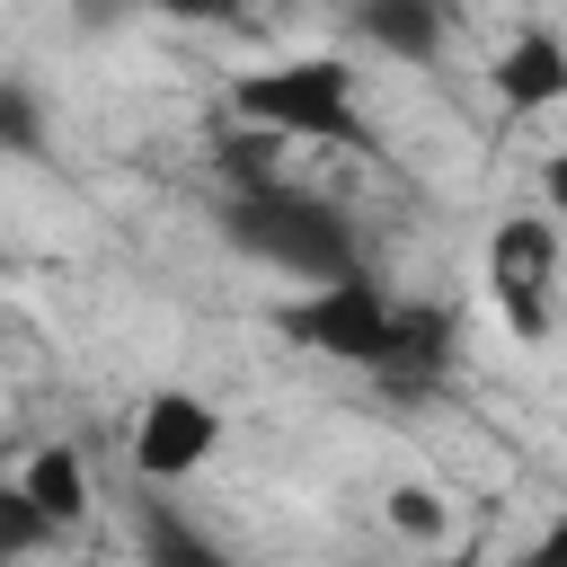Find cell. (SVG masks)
Masks as SVG:
<instances>
[{
	"label": "cell",
	"mask_w": 567,
	"mask_h": 567,
	"mask_svg": "<svg viewBox=\"0 0 567 567\" xmlns=\"http://www.w3.org/2000/svg\"><path fill=\"white\" fill-rule=\"evenodd\" d=\"M221 230H230V248H248V257L275 266L284 284H328V275L363 266L354 221H346L328 195H301V186H284V177H266V186H230Z\"/></svg>",
	"instance_id": "2"
},
{
	"label": "cell",
	"mask_w": 567,
	"mask_h": 567,
	"mask_svg": "<svg viewBox=\"0 0 567 567\" xmlns=\"http://www.w3.org/2000/svg\"><path fill=\"white\" fill-rule=\"evenodd\" d=\"M381 514H390V532H399V540H425V549H443V540H452V505H443L434 487H416V478H408V487H390V496H381Z\"/></svg>",
	"instance_id": "12"
},
{
	"label": "cell",
	"mask_w": 567,
	"mask_h": 567,
	"mask_svg": "<svg viewBox=\"0 0 567 567\" xmlns=\"http://www.w3.org/2000/svg\"><path fill=\"white\" fill-rule=\"evenodd\" d=\"M532 558H540V567H567V514H558V523L532 540Z\"/></svg>",
	"instance_id": "16"
},
{
	"label": "cell",
	"mask_w": 567,
	"mask_h": 567,
	"mask_svg": "<svg viewBox=\"0 0 567 567\" xmlns=\"http://www.w3.org/2000/svg\"><path fill=\"white\" fill-rule=\"evenodd\" d=\"M487 89H496L505 115H549V106H567V35H558V27H514V35L496 44V62H487Z\"/></svg>",
	"instance_id": "6"
},
{
	"label": "cell",
	"mask_w": 567,
	"mask_h": 567,
	"mask_svg": "<svg viewBox=\"0 0 567 567\" xmlns=\"http://www.w3.org/2000/svg\"><path fill=\"white\" fill-rule=\"evenodd\" d=\"M558 275H567V257H558V213H549V204L505 213V221L487 230V248H478L487 310H496V328H505L514 346H540V337L558 328V292H567Z\"/></svg>",
	"instance_id": "3"
},
{
	"label": "cell",
	"mask_w": 567,
	"mask_h": 567,
	"mask_svg": "<svg viewBox=\"0 0 567 567\" xmlns=\"http://www.w3.org/2000/svg\"><path fill=\"white\" fill-rule=\"evenodd\" d=\"M346 18L372 53L416 62V71L443 62V44H452V0H346Z\"/></svg>",
	"instance_id": "8"
},
{
	"label": "cell",
	"mask_w": 567,
	"mask_h": 567,
	"mask_svg": "<svg viewBox=\"0 0 567 567\" xmlns=\"http://www.w3.org/2000/svg\"><path fill=\"white\" fill-rule=\"evenodd\" d=\"M452 363H461V328H452V310L443 301H399V337H390V363L372 372L381 390H434V381H452Z\"/></svg>",
	"instance_id": "7"
},
{
	"label": "cell",
	"mask_w": 567,
	"mask_h": 567,
	"mask_svg": "<svg viewBox=\"0 0 567 567\" xmlns=\"http://www.w3.org/2000/svg\"><path fill=\"white\" fill-rule=\"evenodd\" d=\"M133 549H142V567H221V549H213L204 532H186L177 514H142Z\"/></svg>",
	"instance_id": "11"
},
{
	"label": "cell",
	"mask_w": 567,
	"mask_h": 567,
	"mask_svg": "<svg viewBox=\"0 0 567 567\" xmlns=\"http://www.w3.org/2000/svg\"><path fill=\"white\" fill-rule=\"evenodd\" d=\"M540 204L567 221V151H549V159H540Z\"/></svg>",
	"instance_id": "14"
},
{
	"label": "cell",
	"mask_w": 567,
	"mask_h": 567,
	"mask_svg": "<svg viewBox=\"0 0 567 567\" xmlns=\"http://www.w3.org/2000/svg\"><path fill=\"white\" fill-rule=\"evenodd\" d=\"M230 115L239 124H266L284 142H337V151H363L372 142L363 71L346 53H292V62H266V71H239L230 80Z\"/></svg>",
	"instance_id": "1"
},
{
	"label": "cell",
	"mask_w": 567,
	"mask_h": 567,
	"mask_svg": "<svg viewBox=\"0 0 567 567\" xmlns=\"http://www.w3.org/2000/svg\"><path fill=\"white\" fill-rule=\"evenodd\" d=\"M0 142H9V159H44V115H35V89L27 80L0 89Z\"/></svg>",
	"instance_id": "13"
},
{
	"label": "cell",
	"mask_w": 567,
	"mask_h": 567,
	"mask_svg": "<svg viewBox=\"0 0 567 567\" xmlns=\"http://www.w3.org/2000/svg\"><path fill=\"white\" fill-rule=\"evenodd\" d=\"M133 470L142 478H159V487H177V478H195L213 452H221V408L204 399V390H177V381H159V390H142V408H133Z\"/></svg>",
	"instance_id": "5"
},
{
	"label": "cell",
	"mask_w": 567,
	"mask_h": 567,
	"mask_svg": "<svg viewBox=\"0 0 567 567\" xmlns=\"http://www.w3.org/2000/svg\"><path fill=\"white\" fill-rule=\"evenodd\" d=\"M142 9H159V18H230L239 0H142Z\"/></svg>",
	"instance_id": "15"
},
{
	"label": "cell",
	"mask_w": 567,
	"mask_h": 567,
	"mask_svg": "<svg viewBox=\"0 0 567 567\" xmlns=\"http://www.w3.org/2000/svg\"><path fill=\"white\" fill-rule=\"evenodd\" d=\"M53 540H62V523H53V514H44V505L9 478V487H0V567L35 558V549H53Z\"/></svg>",
	"instance_id": "10"
},
{
	"label": "cell",
	"mask_w": 567,
	"mask_h": 567,
	"mask_svg": "<svg viewBox=\"0 0 567 567\" xmlns=\"http://www.w3.org/2000/svg\"><path fill=\"white\" fill-rule=\"evenodd\" d=\"M18 487L71 532V523L89 514V452H80V443H35V452L18 461Z\"/></svg>",
	"instance_id": "9"
},
{
	"label": "cell",
	"mask_w": 567,
	"mask_h": 567,
	"mask_svg": "<svg viewBox=\"0 0 567 567\" xmlns=\"http://www.w3.org/2000/svg\"><path fill=\"white\" fill-rule=\"evenodd\" d=\"M275 328H284L292 346H310L319 363L381 372V363H390V337H399V292H381L372 266H346V275H328V284H301V292L275 310Z\"/></svg>",
	"instance_id": "4"
}]
</instances>
